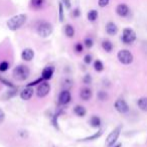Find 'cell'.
Listing matches in <instances>:
<instances>
[{
    "instance_id": "cell-26",
    "label": "cell",
    "mask_w": 147,
    "mask_h": 147,
    "mask_svg": "<svg viewBox=\"0 0 147 147\" xmlns=\"http://www.w3.org/2000/svg\"><path fill=\"white\" fill-rule=\"evenodd\" d=\"M98 99L100 101H106L107 99H108V95H107V93L104 92V91H100V92L98 93Z\"/></svg>"
},
{
    "instance_id": "cell-35",
    "label": "cell",
    "mask_w": 147,
    "mask_h": 147,
    "mask_svg": "<svg viewBox=\"0 0 147 147\" xmlns=\"http://www.w3.org/2000/svg\"><path fill=\"white\" fill-rule=\"evenodd\" d=\"M4 119H5V113L2 109H0V124L4 121Z\"/></svg>"
},
{
    "instance_id": "cell-31",
    "label": "cell",
    "mask_w": 147,
    "mask_h": 147,
    "mask_svg": "<svg viewBox=\"0 0 147 147\" xmlns=\"http://www.w3.org/2000/svg\"><path fill=\"white\" fill-rule=\"evenodd\" d=\"M83 82L86 85L91 84V82H92V77H91L90 75H86V76L84 77V79H83Z\"/></svg>"
},
{
    "instance_id": "cell-19",
    "label": "cell",
    "mask_w": 147,
    "mask_h": 147,
    "mask_svg": "<svg viewBox=\"0 0 147 147\" xmlns=\"http://www.w3.org/2000/svg\"><path fill=\"white\" fill-rule=\"evenodd\" d=\"M30 4L33 9H41L45 4V0H30Z\"/></svg>"
},
{
    "instance_id": "cell-4",
    "label": "cell",
    "mask_w": 147,
    "mask_h": 147,
    "mask_svg": "<svg viewBox=\"0 0 147 147\" xmlns=\"http://www.w3.org/2000/svg\"><path fill=\"white\" fill-rule=\"evenodd\" d=\"M117 57H118L119 61L121 63H123V65H130V63H132L133 59H134L133 55L128 49H121L118 53V55H117Z\"/></svg>"
},
{
    "instance_id": "cell-37",
    "label": "cell",
    "mask_w": 147,
    "mask_h": 147,
    "mask_svg": "<svg viewBox=\"0 0 147 147\" xmlns=\"http://www.w3.org/2000/svg\"><path fill=\"white\" fill-rule=\"evenodd\" d=\"M114 147H121V144H118V145H116V146H114Z\"/></svg>"
},
{
    "instance_id": "cell-17",
    "label": "cell",
    "mask_w": 147,
    "mask_h": 147,
    "mask_svg": "<svg viewBox=\"0 0 147 147\" xmlns=\"http://www.w3.org/2000/svg\"><path fill=\"white\" fill-rule=\"evenodd\" d=\"M89 123H90V125L93 128H99L101 126V119L98 116H92Z\"/></svg>"
},
{
    "instance_id": "cell-9",
    "label": "cell",
    "mask_w": 147,
    "mask_h": 147,
    "mask_svg": "<svg viewBox=\"0 0 147 147\" xmlns=\"http://www.w3.org/2000/svg\"><path fill=\"white\" fill-rule=\"evenodd\" d=\"M129 12H130V9H129L128 5L124 4V3H121V4L117 5L116 7V13L121 17H126L128 16Z\"/></svg>"
},
{
    "instance_id": "cell-29",
    "label": "cell",
    "mask_w": 147,
    "mask_h": 147,
    "mask_svg": "<svg viewBox=\"0 0 147 147\" xmlns=\"http://www.w3.org/2000/svg\"><path fill=\"white\" fill-rule=\"evenodd\" d=\"M61 2L63 3V5L67 9H69L71 7V0H61Z\"/></svg>"
},
{
    "instance_id": "cell-11",
    "label": "cell",
    "mask_w": 147,
    "mask_h": 147,
    "mask_svg": "<svg viewBox=\"0 0 147 147\" xmlns=\"http://www.w3.org/2000/svg\"><path fill=\"white\" fill-rule=\"evenodd\" d=\"M53 71H55L53 67H51V65H47V67H45V69H43L42 74H41V78L45 81L51 80L53 76Z\"/></svg>"
},
{
    "instance_id": "cell-3",
    "label": "cell",
    "mask_w": 147,
    "mask_h": 147,
    "mask_svg": "<svg viewBox=\"0 0 147 147\" xmlns=\"http://www.w3.org/2000/svg\"><path fill=\"white\" fill-rule=\"evenodd\" d=\"M53 27L47 21H41L37 24L36 26V32L39 36L41 37H49L53 33Z\"/></svg>"
},
{
    "instance_id": "cell-7",
    "label": "cell",
    "mask_w": 147,
    "mask_h": 147,
    "mask_svg": "<svg viewBox=\"0 0 147 147\" xmlns=\"http://www.w3.org/2000/svg\"><path fill=\"white\" fill-rule=\"evenodd\" d=\"M120 131H121V126H119V127H117L116 129H114V130L108 135V137H107V139H106L107 146L112 147L113 145L115 144V142H116L117 139H118L119 135H120Z\"/></svg>"
},
{
    "instance_id": "cell-32",
    "label": "cell",
    "mask_w": 147,
    "mask_h": 147,
    "mask_svg": "<svg viewBox=\"0 0 147 147\" xmlns=\"http://www.w3.org/2000/svg\"><path fill=\"white\" fill-rule=\"evenodd\" d=\"M92 55H85V57H84V61H85V63H87V65H90L91 63H92Z\"/></svg>"
},
{
    "instance_id": "cell-14",
    "label": "cell",
    "mask_w": 147,
    "mask_h": 147,
    "mask_svg": "<svg viewBox=\"0 0 147 147\" xmlns=\"http://www.w3.org/2000/svg\"><path fill=\"white\" fill-rule=\"evenodd\" d=\"M106 32L109 35H115L118 32V27H117V25L114 22L110 21V22H108L106 24Z\"/></svg>"
},
{
    "instance_id": "cell-12",
    "label": "cell",
    "mask_w": 147,
    "mask_h": 147,
    "mask_svg": "<svg viewBox=\"0 0 147 147\" xmlns=\"http://www.w3.org/2000/svg\"><path fill=\"white\" fill-rule=\"evenodd\" d=\"M34 57V51L31 49H25L21 53V59L25 61H30Z\"/></svg>"
},
{
    "instance_id": "cell-23",
    "label": "cell",
    "mask_w": 147,
    "mask_h": 147,
    "mask_svg": "<svg viewBox=\"0 0 147 147\" xmlns=\"http://www.w3.org/2000/svg\"><path fill=\"white\" fill-rule=\"evenodd\" d=\"M59 21L63 22L65 19V14H63V5L61 2H59Z\"/></svg>"
},
{
    "instance_id": "cell-13",
    "label": "cell",
    "mask_w": 147,
    "mask_h": 147,
    "mask_svg": "<svg viewBox=\"0 0 147 147\" xmlns=\"http://www.w3.org/2000/svg\"><path fill=\"white\" fill-rule=\"evenodd\" d=\"M33 92H34L33 88H31V87H26V88L20 93V98L24 101L29 100V99H31V97L33 96Z\"/></svg>"
},
{
    "instance_id": "cell-22",
    "label": "cell",
    "mask_w": 147,
    "mask_h": 147,
    "mask_svg": "<svg viewBox=\"0 0 147 147\" xmlns=\"http://www.w3.org/2000/svg\"><path fill=\"white\" fill-rule=\"evenodd\" d=\"M87 17H88V19L90 21L94 22V21H96L97 18H98V11L95 10V9H92V10H90L88 12V14H87Z\"/></svg>"
},
{
    "instance_id": "cell-36",
    "label": "cell",
    "mask_w": 147,
    "mask_h": 147,
    "mask_svg": "<svg viewBox=\"0 0 147 147\" xmlns=\"http://www.w3.org/2000/svg\"><path fill=\"white\" fill-rule=\"evenodd\" d=\"M80 14H81L80 9H79V8H75V9H74V11H73V17H79V16H80Z\"/></svg>"
},
{
    "instance_id": "cell-8",
    "label": "cell",
    "mask_w": 147,
    "mask_h": 147,
    "mask_svg": "<svg viewBox=\"0 0 147 147\" xmlns=\"http://www.w3.org/2000/svg\"><path fill=\"white\" fill-rule=\"evenodd\" d=\"M115 109L118 111L121 114H126L129 112V106L126 103V101H124L123 99H118L115 102Z\"/></svg>"
},
{
    "instance_id": "cell-15",
    "label": "cell",
    "mask_w": 147,
    "mask_h": 147,
    "mask_svg": "<svg viewBox=\"0 0 147 147\" xmlns=\"http://www.w3.org/2000/svg\"><path fill=\"white\" fill-rule=\"evenodd\" d=\"M92 90L89 88H83L82 90H81V93H80V97L82 100L84 101H88L90 100L91 98H92Z\"/></svg>"
},
{
    "instance_id": "cell-18",
    "label": "cell",
    "mask_w": 147,
    "mask_h": 147,
    "mask_svg": "<svg viewBox=\"0 0 147 147\" xmlns=\"http://www.w3.org/2000/svg\"><path fill=\"white\" fill-rule=\"evenodd\" d=\"M74 112H75L76 115H78L79 117H84L85 115H86L87 111H86V109H85V107L81 106V105H78V106H76L74 108Z\"/></svg>"
},
{
    "instance_id": "cell-27",
    "label": "cell",
    "mask_w": 147,
    "mask_h": 147,
    "mask_svg": "<svg viewBox=\"0 0 147 147\" xmlns=\"http://www.w3.org/2000/svg\"><path fill=\"white\" fill-rule=\"evenodd\" d=\"M9 69V63L7 61H1L0 63V71H6Z\"/></svg>"
},
{
    "instance_id": "cell-1",
    "label": "cell",
    "mask_w": 147,
    "mask_h": 147,
    "mask_svg": "<svg viewBox=\"0 0 147 147\" xmlns=\"http://www.w3.org/2000/svg\"><path fill=\"white\" fill-rule=\"evenodd\" d=\"M27 20V16L25 14H17L11 17L8 21H7V27L10 30L15 31L19 29Z\"/></svg>"
},
{
    "instance_id": "cell-6",
    "label": "cell",
    "mask_w": 147,
    "mask_h": 147,
    "mask_svg": "<svg viewBox=\"0 0 147 147\" xmlns=\"http://www.w3.org/2000/svg\"><path fill=\"white\" fill-rule=\"evenodd\" d=\"M51 91V86L47 82H41L40 84L37 86L36 89V95L38 98H45L47 96Z\"/></svg>"
},
{
    "instance_id": "cell-25",
    "label": "cell",
    "mask_w": 147,
    "mask_h": 147,
    "mask_svg": "<svg viewBox=\"0 0 147 147\" xmlns=\"http://www.w3.org/2000/svg\"><path fill=\"white\" fill-rule=\"evenodd\" d=\"M102 131H99V132H97V133H95L94 135H92V136H89V137H87V138H85V139H83L84 141H87V140H94V139H98L99 137L102 135Z\"/></svg>"
},
{
    "instance_id": "cell-28",
    "label": "cell",
    "mask_w": 147,
    "mask_h": 147,
    "mask_svg": "<svg viewBox=\"0 0 147 147\" xmlns=\"http://www.w3.org/2000/svg\"><path fill=\"white\" fill-rule=\"evenodd\" d=\"M84 43H85V47H88V49H90V47H92L93 45H94V41H93V39L90 38V37H87V38L85 39Z\"/></svg>"
},
{
    "instance_id": "cell-21",
    "label": "cell",
    "mask_w": 147,
    "mask_h": 147,
    "mask_svg": "<svg viewBox=\"0 0 147 147\" xmlns=\"http://www.w3.org/2000/svg\"><path fill=\"white\" fill-rule=\"evenodd\" d=\"M65 33L67 37H69V38H71V37H74V35H75V28H74L71 24H67L65 26Z\"/></svg>"
},
{
    "instance_id": "cell-24",
    "label": "cell",
    "mask_w": 147,
    "mask_h": 147,
    "mask_svg": "<svg viewBox=\"0 0 147 147\" xmlns=\"http://www.w3.org/2000/svg\"><path fill=\"white\" fill-rule=\"evenodd\" d=\"M94 67H95V71H102L103 69H104V65H103V63L101 61L97 59V61L94 63Z\"/></svg>"
},
{
    "instance_id": "cell-16",
    "label": "cell",
    "mask_w": 147,
    "mask_h": 147,
    "mask_svg": "<svg viewBox=\"0 0 147 147\" xmlns=\"http://www.w3.org/2000/svg\"><path fill=\"white\" fill-rule=\"evenodd\" d=\"M137 105L140 108V110L147 112V97H142V98L139 99L138 102H137Z\"/></svg>"
},
{
    "instance_id": "cell-33",
    "label": "cell",
    "mask_w": 147,
    "mask_h": 147,
    "mask_svg": "<svg viewBox=\"0 0 147 147\" xmlns=\"http://www.w3.org/2000/svg\"><path fill=\"white\" fill-rule=\"evenodd\" d=\"M83 49H84V47H83V45L80 42H78L76 45H75V51H76L77 53H82Z\"/></svg>"
},
{
    "instance_id": "cell-2",
    "label": "cell",
    "mask_w": 147,
    "mask_h": 147,
    "mask_svg": "<svg viewBox=\"0 0 147 147\" xmlns=\"http://www.w3.org/2000/svg\"><path fill=\"white\" fill-rule=\"evenodd\" d=\"M29 74H30V71H29L28 67L23 65H19L13 69V78L16 81H19V82H22V81H25L27 78L29 77Z\"/></svg>"
},
{
    "instance_id": "cell-20",
    "label": "cell",
    "mask_w": 147,
    "mask_h": 147,
    "mask_svg": "<svg viewBox=\"0 0 147 147\" xmlns=\"http://www.w3.org/2000/svg\"><path fill=\"white\" fill-rule=\"evenodd\" d=\"M102 47L105 51L111 53L113 51V43L110 40H108V39H105V40L102 41Z\"/></svg>"
},
{
    "instance_id": "cell-34",
    "label": "cell",
    "mask_w": 147,
    "mask_h": 147,
    "mask_svg": "<svg viewBox=\"0 0 147 147\" xmlns=\"http://www.w3.org/2000/svg\"><path fill=\"white\" fill-rule=\"evenodd\" d=\"M0 81H1V82H2V83H4V85H6V86L10 87V88H14V86H13V84H12V83L8 82V81H6V80H5V79L0 78Z\"/></svg>"
},
{
    "instance_id": "cell-5",
    "label": "cell",
    "mask_w": 147,
    "mask_h": 147,
    "mask_svg": "<svg viewBox=\"0 0 147 147\" xmlns=\"http://www.w3.org/2000/svg\"><path fill=\"white\" fill-rule=\"evenodd\" d=\"M121 39H122V41L125 45H131L136 39V33L132 28H129V27L128 28H124Z\"/></svg>"
},
{
    "instance_id": "cell-10",
    "label": "cell",
    "mask_w": 147,
    "mask_h": 147,
    "mask_svg": "<svg viewBox=\"0 0 147 147\" xmlns=\"http://www.w3.org/2000/svg\"><path fill=\"white\" fill-rule=\"evenodd\" d=\"M71 93L69 92L67 90H63V92L59 94V102L61 105H67L71 102Z\"/></svg>"
},
{
    "instance_id": "cell-30",
    "label": "cell",
    "mask_w": 147,
    "mask_h": 147,
    "mask_svg": "<svg viewBox=\"0 0 147 147\" xmlns=\"http://www.w3.org/2000/svg\"><path fill=\"white\" fill-rule=\"evenodd\" d=\"M109 2H110V0H99L98 1V4L100 7H106L107 5L109 4Z\"/></svg>"
}]
</instances>
